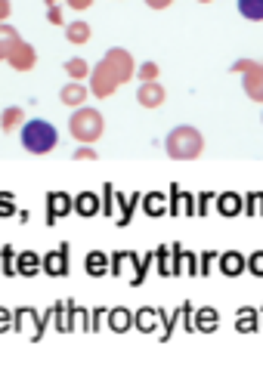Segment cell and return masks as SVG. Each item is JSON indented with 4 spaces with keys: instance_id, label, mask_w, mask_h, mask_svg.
<instances>
[{
    "instance_id": "obj_1",
    "label": "cell",
    "mask_w": 263,
    "mask_h": 386,
    "mask_svg": "<svg viewBox=\"0 0 263 386\" xmlns=\"http://www.w3.org/2000/svg\"><path fill=\"white\" fill-rule=\"evenodd\" d=\"M164 151H167V158H174V161H195V158H201V151H205V136L195 127L183 124V127H174L167 133Z\"/></svg>"
},
{
    "instance_id": "obj_2",
    "label": "cell",
    "mask_w": 263,
    "mask_h": 386,
    "mask_svg": "<svg viewBox=\"0 0 263 386\" xmlns=\"http://www.w3.org/2000/svg\"><path fill=\"white\" fill-rule=\"evenodd\" d=\"M56 145H59V133L50 121L35 118V121L22 124V149L28 151V155H47Z\"/></svg>"
},
{
    "instance_id": "obj_3",
    "label": "cell",
    "mask_w": 263,
    "mask_h": 386,
    "mask_svg": "<svg viewBox=\"0 0 263 386\" xmlns=\"http://www.w3.org/2000/svg\"><path fill=\"white\" fill-rule=\"evenodd\" d=\"M69 133L81 145H93L96 139L105 133V121H102V115L96 109H90V105H81V109H75V115L69 118Z\"/></svg>"
},
{
    "instance_id": "obj_4",
    "label": "cell",
    "mask_w": 263,
    "mask_h": 386,
    "mask_svg": "<svg viewBox=\"0 0 263 386\" xmlns=\"http://www.w3.org/2000/svg\"><path fill=\"white\" fill-rule=\"evenodd\" d=\"M233 71L242 75V90L251 102H263V62H254V59H239L233 62Z\"/></svg>"
},
{
    "instance_id": "obj_5",
    "label": "cell",
    "mask_w": 263,
    "mask_h": 386,
    "mask_svg": "<svg viewBox=\"0 0 263 386\" xmlns=\"http://www.w3.org/2000/svg\"><path fill=\"white\" fill-rule=\"evenodd\" d=\"M102 62L109 65V71L118 77V84H127L130 77L136 75V62H134V56H130L124 46H111V50L102 56Z\"/></svg>"
},
{
    "instance_id": "obj_6",
    "label": "cell",
    "mask_w": 263,
    "mask_h": 386,
    "mask_svg": "<svg viewBox=\"0 0 263 386\" xmlns=\"http://www.w3.org/2000/svg\"><path fill=\"white\" fill-rule=\"evenodd\" d=\"M87 81H90V93H93L96 99H109L111 93L121 86V84H118V77L111 75L109 65H105L102 59H100V65H93V68H90V77H87Z\"/></svg>"
},
{
    "instance_id": "obj_7",
    "label": "cell",
    "mask_w": 263,
    "mask_h": 386,
    "mask_svg": "<svg viewBox=\"0 0 263 386\" xmlns=\"http://www.w3.org/2000/svg\"><path fill=\"white\" fill-rule=\"evenodd\" d=\"M6 62H10L12 71H31L37 65V50L28 41H19L10 56H6Z\"/></svg>"
},
{
    "instance_id": "obj_8",
    "label": "cell",
    "mask_w": 263,
    "mask_h": 386,
    "mask_svg": "<svg viewBox=\"0 0 263 386\" xmlns=\"http://www.w3.org/2000/svg\"><path fill=\"white\" fill-rule=\"evenodd\" d=\"M164 99H167V90L158 81H143L140 90H136V102H140L143 109H161Z\"/></svg>"
},
{
    "instance_id": "obj_9",
    "label": "cell",
    "mask_w": 263,
    "mask_h": 386,
    "mask_svg": "<svg viewBox=\"0 0 263 386\" xmlns=\"http://www.w3.org/2000/svg\"><path fill=\"white\" fill-rule=\"evenodd\" d=\"M87 93H90V86H84L81 81H69L59 90V99H62V105H69V109H81V105L87 102Z\"/></svg>"
},
{
    "instance_id": "obj_10",
    "label": "cell",
    "mask_w": 263,
    "mask_h": 386,
    "mask_svg": "<svg viewBox=\"0 0 263 386\" xmlns=\"http://www.w3.org/2000/svg\"><path fill=\"white\" fill-rule=\"evenodd\" d=\"M41 266H44V272H47V275H65V272H69V248H59V250H50L47 257L41 259Z\"/></svg>"
},
{
    "instance_id": "obj_11",
    "label": "cell",
    "mask_w": 263,
    "mask_h": 386,
    "mask_svg": "<svg viewBox=\"0 0 263 386\" xmlns=\"http://www.w3.org/2000/svg\"><path fill=\"white\" fill-rule=\"evenodd\" d=\"M47 208H50V223L53 219H59V217H65V214H71L75 210V198L71 195H65V192H50L47 195Z\"/></svg>"
},
{
    "instance_id": "obj_12",
    "label": "cell",
    "mask_w": 263,
    "mask_h": 386,
    "mask_svg": "<svg viewBox=\"0 0 263 386\" xmlns=\"http://www.w3.org/2000/svg\"><path fill=\"white\" fill-rule=\"evenodd\" d=\"M245 269H248V259L242 254H235V250L220 254V272H223V275H242Z\"/></svg>"
},
{
    "instance_id": "obj_13",
    "label": "cell",
    "mask_w": 263,
    "mask_h": 386,
    "mask_svg": "<svg viewBox=\"0 0 263 386\" xmlns=\"http://www.w3.org/2000/svg\"><path fill=\"white\" fill-rule=\"evenodd\" d=\"M75 210L81 217H96L102 210V204H100V195H93V192H81V195L75 198Z\"/></svg>"
},
{
    "instance_id": "obj_14",
    "label": "cell",
    "mask_w": 263,
    "mask_h": 386,
    "mask_svg": "<svg viewBox=\"0 0 263 386\" xmlns=\"http://www.w3.org/2000/svg\"><path fill=\"white\" fill-rule=\"evenodd\" d=\"M22 124H25V111L19 109V105H10V109H3V115H0V130L12 133V130H22Z\"/></svg>"
},
{
    "instance_id": "obj_15",
    "label": "cell",
    "mask_w": 263,
    "mask_h": 386,
    "mask_svg": "<svg viewBox=\"0 0 263 386\" xmlns=\"http://www.w3.org/2000/svg\"><path fill=\"white\" fill-rule=\"evenodd\" d=\"M22 37H19V31L12 28V25L0 22V62H6V56L12 53V46H16Z\"/></svg>"
},
{
    "instance_id": "obj_16",
    "label": "cell",
    "mask_w": 263,
    "mask_h": 386,
    "mask_svg": "<svg viewBox=\"0 0 263 386\" xmlns=\"http://www.w3.org/2000/svg\"><path fill=\"white\" fill-rule=\"evenodd\" d=\"M44 266H41V257L37 254H31V250H25V254H16V272L19 275H37Z\"/></svg>"
},
{
    "instance_id": "obj_17",
    "label": "cell",
    "mask_w": 263,
    "mask_h": 386,
    "mask_svg": "<svg viewBox=\"0 0 263 386\" xmlns=\"http://www.w3.org/2000/svg\"><path fill=\"white\" fill-rule=\"evenodd\" d=\"M109 328L118 331V334H124V331L134 328V315H130V309H124V306L111 309V312H109Z\"/></svg>"
},
{
    "instance_id": "obj_18",
    "label": "cell",
    "mask_w": 263,
    "mask_h": 386,
    "mask_svg": "<svg viewBox=\"0 0 263 386\" xmlns=\"http://www.w3.org/2000/svg\"><path fill=\"white\" fill-rule=\"evenodd\" d=\"M90 35H93V31H90V25L81 22V19L65 25V41H69V44H87Z\"/></svg>"
},
{
    "instance_id": "obj_19",
    "label": "cell",
    "mask_w": 263,
    "mask_h": 386,
    "mask_svg": "<svg viewBox=\"0 0 263 386\" xmlns=\"http://www.w3.org/2000/svg\"><path fill=\"white\" fill-rule=\"evenodd\" d=\"M217 210L223 217H239L242 214V198L235 192H226V195H217Z\"/></svg>"
},
{
    "instance_id": "obj_20",
    "label": "cell",
    "mask_w": 263,
    "mask_h": 386,
    "mask_svg": "<svg viewBox=\"0 0 263 386\" xmlns=\"http://www.w3.org/2000/svg\"><path fill=\"white\" fill-rule=\"evenodd\" d=\"M217 324H220V315H217V309L205 306V309L195 312V331H205V334H210V331H217Z\"/></svg>"
},
{
    "instance_id": "obj_21",
    "label": "cell",
    "mask_w": 263,
    "mask_h": 386,
    "mask_svg": "<svg viewBox=\"0 0 263 386\" xmlns=\"http://www.w3.org/2000/svg\"><path fill=\"white\" fill-rule=\"evenodd\" d=\"M28 324H35V340H41V334H44V324L37 322V315H35V309H16V331H28Z\"/></svg>"
},
{
    "instance_id": "obj_22",
    "label": "cell",
    "mask_w": 263,
    "mask_h": 386,
    "mask_svg": "<svg viewBox=\"0 0 263 386\" xmlns=\"http://www.w3.org/2000/svg\"><path fill=\"white\" fill-rule=\"evenodd\" d=\"M84 266H87V272L90 275H105V272L111 269V263H109V257L102 254V250H93V254H87V259H84Z\"/></svg>"
},
{
    "instance_id": "obj_23",
    "label": "cell",
    "mask_w": 263,
    "mask_h": 386,
    "mask_svg": "<svg viewBox=\"0 0 263 386\" xmlns=\"http://www.w3.org/2000/svg\"><path fill=\"white\" fill-rule=\"evenodd\" d=\"M158 315H161V312H158V309H149V306H146V309H140V312H136L134 324L143 331V334H152V331L158 328Z\"/></svg>"
},
{
    "instance_id": "obj_24",
    "label": "cell",
    "mask_w": 263,
    "mask_h": 386,
    "mask_svg": "<svg viewBox=\"0 0 263 386\" xmlns=\"http://www.w3.org/2000/svg\"><path fill=\"white\" fill-rule=\"evenodd\" d=\"M65 75H69L71 81H87L90 77L87 59H69V62H65Z\"/></svg>"
},
{
    "instance_id": "obj_25",
    "label": "cell",
    "mask_w": 263,
    "mask_h": 386,
    "mask_svg": "<svg viewBox=\"0 0 263 386\" xmlns=\"http://www.w3.org/2000/svg\"><path fill=\"white\" fill-rule=\"evenodd\" d=\"M239 12L248 22H263V0H239Z\"/></svg>"
},
{
    "instance_id": "obj_26",
    "label": "cell",
    "mask_w": 263,
    "mask_h": 386,
    "mask_svg": "<svg viewBox=\"0 0 263 386\" xmlns=\"http://www.w3.org/2000/svg\"><path fill=\"white\" fill-rule=\"evenodd\" d=\"M235 328H239L242 334H248V331H257L260 328V324H257V312L248 309V306H245V309H239V322H235Z\"/></svg>"
},
{
    "instance_id": "obj_27",
    "label": "cell",
    "mask_w": 263,
    "mask_h": 386,
    "mask_svg": "<svg viewBox=\"0 0 263 386\" xmlns=\"http://www.w3.org/2000/svg\"><path fill=\"white\" fill-rule=\"evenodd\" d=\"M143 201H146L143 208H146V214H149V217H161V214H164V195L152 192V195H146Z\"/></svg>"
},
{
    "instance_id": "obj_28",
    "label": "cell",
    "mask_w": 263,
    "mask_h": 386,
    "mask_svg": "<svg viewBox=\"0 0 263 386\" xmlns=\"http://www.w3.org/2000/svg\"><path fill=\"white\" fill-rule=\"evenodd\" d=\"M65 309H69V315H75V318H78V312H81V309H75V303H65ZM53 312L59 315L56 328L59 331H71V322H65V318H62V303H56V309H53Z\"/></svg>"
},
{
    "instance_id": "obj_29",
    "label": "cell",
    "mask_w": 263,
    "mask_h": 386,
    "mask_svg": "<svg viewBox=\"0 0 263 386\" xmlns=\"http://www.w3.org/2000/svg\"><path fill=\"white\" fill-rule=\"evenodd\" d=\"M158 75H161V68H158L155 62H143L140 68H136V77H140V81H158Z\"/></svg>"
},
{
    "instance_id": "obj_30",
    "label": "cell",
    "mask_w": 263,
    "mask_h": 386,
    "mask_svg": "<svg viewBox=\"0 0 263 386\" xmlns=\"http://www.w3.org/2000/svg\"><path fill=\"white\" fill-rule=\"evenodd\" d=\"M10 328H16V315H12L10 309H3V306H0V334H3V331H10Z\"/></svg>"
},
{
    "instance_id": "obj_31",
    "label": "cell",
    "mask_w": 263,
    "mask_h": 386,
    "mask_svg": "<svg viewBox=\"0 0 263 386\" xmlns=\"http://www.w3.org/2000/svg\"><path fill=\"white\" fill-rule=\"evenodd\" d=\"M0 259H3V272H6V275H12V272H16V257H12V248H3Z\"/></svg>"
},
{
    "instance_id": "obj_32",
    "label": "cell",
    "mask_w": 263,
    "mask_h": 386,
    "mask_svg": "<svg viewBox=\"0 0 263 386\" xmlns=\"http://www.w3.org/2000/svg\"><path fill=\"white\" fill-rule=\"evenodd\" d=\"M96 151H93V145H81V149L75 151V161H96Z\"/></svg>"
},
{
    "instance_id": "obj_33",
    "label": "cell",
    "mask_w": 263,
    "mask_h": 386,
    "mask_svg": "<svg viewBox=\"0 0 263 386\" xmlns=\"http://www.w3.org/2000/svg\"><path fill=\"white\" fill-rule=\"evenodd\" d=\"M10 214H12V195L0 192V217H10Z\"/></svg>"
},
{
    "instance_id": "obj_34",
    "label": "cell",
    "mask_w": 263,
    "mask_h": 386,
    "mask_svg": "<svg viewBox=\"0 0 263 386\" xmlns=\"http://www.w3.org/2000/svg\"><path fill=\"white\" fill-rule=\"evenodd\" d=\"M47 22L50 25H62V6H47Z\"/></svg>"
},
{
    "instance_id": "obj_35",
    "label": "cell",
    "mask_w": 263,
    "mask_h": 386,
    "mask_svg": "<svg viewBox=\"0 0 263 386\" xmlns=\"http://www.w3.org/2000/svg\"><path fill=\"white\" fill-rule=\"evenodd\" d=\"M248 269H251L254 275H263V254H254L251 259H248Z\"/></svg>"
},
{
    "instance_id": "obj_36",
    "label": "cell",
    "mask_w": 263,
    "mask_h": 386,
    "mask_svg": "<svg viewBox=\"0 0 263 386\" xmlns=\"http://www.w3.org/2000/svg\"><path fill=\"white\" fill-rule=\"evenodd\" d=\"M158 259H161V263H158V269H161V272H164V275H170V272H174V266H170V263H167V250H164V248H161V250H158Z\"/></svg>"
},
{
    "instance_id": "obj_37",
    "label": "cell",
    "mask_w": 263,
    "mask_h": 386,
    "mask_svg": "<svg viewBox=\"0 0 263 386\" xmlns=\"http://www.w3.org/2000/svg\"><path fill=\"white\" fill-rule=\"evenodd\" d=\"M65 3H69L71 10L81 12V10H90V6H93V0H65Z\"/></svg>"
},
{
    "instance_id": "obj_38",
    "label": "cell",
    "mask_w": 263,
    "mask_h": 386,
    "mask_svg": "<svg viewBox=\"0 0 263 386\" xmlns=\"http://www.w3.org/2000/svg\"><path fill=\"white\" fill-rule=\"evenodd\" d=\"M10 12H12V3H10V0H0V22H6V19H10Z\"/></svg>"
},
{
    "instance_id": "obj_39",
    "label": "cell",
    "mask_w": 263,
    "mask_h": 386,
    "mask_svg": "<svg viewBox=\"0 0 263 386\" xmlns=\"http://www.w3.org/2000/svg\"><path fill=\"white\" fill-rule=\"evenodd\" d=\"M170 3H174V0H146V6H152V10H167Z\"/></svg>"
},
{
    "instance_id": "obj_40",
    "label": "cell",
    "mask_w": 263,
    "mask_h": 386,
    "mask_svg": "<svg viewBox=\"0 0 263 386\" xmlns=\"http://www.w3.org/2000/svg\"><path fill=\"white\" fill-rule=\"evenodd\" d=\"M208 201H210V195H201V198H199V210H195V214H205Z\"/></svg>"
},
{
    "instance_id": "obj_41",
    "label": "cell",
    "mask_w": 263,
    "mask_h": 386,
    "mask_svg": "<svg viewBox=\"0 0 263 386\" xmlns=\"http://www.w3.org/2000/svg\"><path fill=\"white\" fill-rule=\"evenodd\" d=\"M102 312H105V309H96V315H93V328H100V322H102Z\"/></svg>"
},
{
    "instance_id": "obj_42",
    "label": "cell",
    "mask_w": 263,
    "mask_h": 386,
    "mask_svg": "<svg viewBox=\"0 0 263 386\" xmlns=\"http://www.w3.org/2000/svg\"><path fill=\"white\" fill-rule=\"evenodd\" d=\"M44 3H47V6H56V3H59V0H44Z\"/></svg>"
},
{
    "instance_id": "obj_43",
    "label": "cell",
    "mask_w": 263,
    "mask_h": 386,
    "mask_svg": "<svg viewBox=\"0 0 263 386\" xmlns=\"http://www.w3.org/2000/svg\"><path fill=\"white\" fill-rule=\"evenodd\" d=\"M199 3H214V0H199Z\"/></svg>"
}]
</instances>
